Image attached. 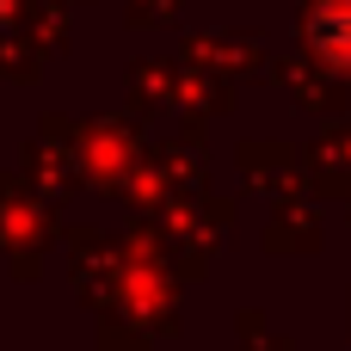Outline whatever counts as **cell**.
Segmentation results:
<instances>
[{"label": "cell", "instance_id": "1", "mask_svg": "<svg viewBox=\"0 0 351 351\" xmlns=\"http://www.w3.org/2000/svg\"><path fill=\"white\" fill-rule=\"evenodd\" d=\"M308 43L333 62V68H346L351 74V0H321L315 12H308Z\"/></svg>", "mask_w": 351, "mask_h": 351}]
</instances>
